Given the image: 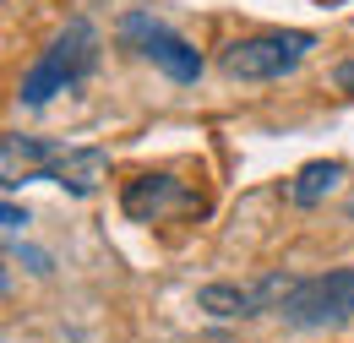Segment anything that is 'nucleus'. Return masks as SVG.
<instances>
[{
  "label": "nucleus",
  "mask_w": 354,
  "mask_h": 343,
  "mask_svg": "<svg viewBox=\"0 0 354 343\" xmlns=\"http://www.w3.org/2000/svg\"><path fill=\"white\" fill-rule=\"evenodd\" d=\"M104 153L98 147H66V142H39V136H22V131H6L0 136V185L17 191L28 180H55L66 185L71 196H93L98 180H104Z\"/></svg>",
  "instance_id": "obj_1"
},
{
  "label": "nucleus",
  "mask_w": 354,
  "mask_h": 343,
  "mask_svg": "<svg viewBox=\"0 0 354 343\" xmlns=\"http://www.w3.org/2000/svg\"><path fill=\"white\" fill-rule=\"evenodd\" d=\"M98 55H104V33L93 28L88 17H71L55 39L44 44V55L28 66V77L17 82V98L28 109H44L55 93H71L77 82H88L98 71Z\"/></svg>",
  "instance_id": "obj_2"
},
{
  "label": "nucleus",
  "mask_w": 354,
  "mask_h": 343,
  "mask_svg": "<svg viewBox=\"0 0 354 343\" xmlns=\"http://www.w3.org/2000/svg\"><path fill=\"white\" fill-rule=\"evenodd\" d=\"M310 49H316V33H306V28H278V33L234 39L218 55V66H223V77H234V82H278V77L300 71V60H306Z\"/></svg>",
  "instance_id": "obj_3"
},
{
  "label": "nucleus",
  "mask_w": 354,
  "mask_h": 343,
  "mask_svg": "<svg viewBox=\"0 0 354 343\" xmlns=\"http://www.w3.org/2000/svg\"><path fill=\"white\" fill-rule=\"evenodd\" d=\"M120 49H131L136 60H147L153 71H164L169 82H196L202 77V55H196V44L180 39L169 22H158L153 11H126L120 17Z\"/></svg>",
  "instance_id": "obj_4"
},
{
  "label": "nucleus",
  "mask_w": 354,
  "mask_h": 343,
  "mask_svg": "<svg viewBox=\"0 0 354 343\" xmlns=\"http://www.w3.org/2000/svg\"><path fill=\"white\" fill-rule=\"evenodd\" d=\"M278 316H283L289 327H300V333H322V327L354 322V267H333V272L300 278Z\"/></svg>",
  "instance_id": "obj_5"
},
{
  "label": "nucleus",
  "mask_w": 354,
  "mask_h": 343,
  "mask_svg": "<svg viewBox=\"0 0 354 343\" xmlns=\"http://www.w3.org/2000/svg\"><path fill=\"white\" fill-rule=\"evenodd\" d=\"M295 272H267L257 284H202L196 289V310H207V316H223V322H234V316H278L283 300L295 295Z\"/></svg>",
  "instance_id": "obj_6"
},
{
  "label": "nucleus",
  "mask_w": 354,
  "mask_h": 343,
  "mask_svg": "<svg viewBox=\"0 0 354 343\" xmlns=\"http://www.w3.org/2000/svg\"><path fill=\"white\" fill-rule=\"evenodd\" d=\"M120 207L136 223H158V218H169L175 207H191V191L180 185L175 174H136L131 185H126V196H120Z\"/></svg>",
  "instance_id": "obj_7"
},
{
  "label": "nucleus",
  "mask_w": 354,
  "mask_h": 343,
  "mask_svg": "<svg viewBox=\"0 0 354 343\" xmlns=\"http://www.w3.org/2000/svg\"><path fill=\"white\" fill-rule=\"evenodd\" d=\"M338 185H344V164H333V158H316V164H306V169L289 180V191H283V196H289L295 207H316V202H327Z\"/></svg>",
  "instance_id": "obj_8"
},
{
  "label": "nucleus",
  "mask_w": 354,
  "mask_h": 343,
  "mask_svg": "<svg viewBox=\"0 0 354 343\" xmlns=\"http://www.w3.org/2000/svg\"><path fill=\"white\" fill-rule=\"evenodd\" d=\"M11 261H22V267H28V272H39V278H49V272H55V261H49L44 251H33V245H17V240H11Z\"/></svg>",
  "instance_id": "obj_9"
},
{
  "label": "nucleus",
  "mask_w": 354,
  "mask_h": 343,
  "mask_svg": "<svg viewBox=\"0 0 354 343\" xmlns=\"http://www.w3.org/2000/svg\"><path fill=\"white\" fill-rule=\"evenodd\" d=\"M0 218H6V240H17V234L28 229V207H17L11 196H6V207H0Z\"/></svg>",
  "instance_id": "obj_10"
},
{
  "label": "nucleus",
  "mask_w": 354,
  "mask_h": 343,
  "mask_svg": "<svg viewBox=\"0 0 354 343\" xmlns=\"http://www.w3.org/2000/svg\"><path fill=\"white\" fill-rule=\"evenodd\" d=\"M333 82H338V87H344V93H349V98H354V60H344V66L333 71Z\"/></svg>",
  "instance_id": "obj_11"
}]
</instances>
